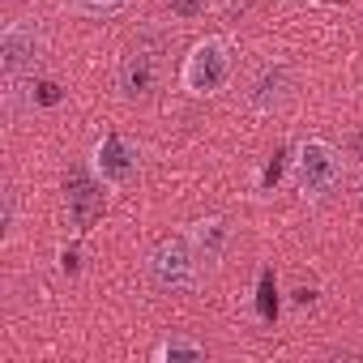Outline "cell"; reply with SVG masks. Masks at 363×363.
Masks as SVG:
<instances>
[{
    "instance_id": "obj_11",
    "label": "cell",
    "mask_w": 363,
    "mask_h": 363,
    "mask_svg": "<svg viewBox=\"0 0 363 363\" xmlns=\"http://www.w3.org/2000/svg\"><path fill=\"white\" fill-rule=\"evenodd\" d=\"M154 359H171V363H179V359H206V346L201 342H193V337H171V342H162L158 350H154Z\"/></svg>"
},
{
    "instance_id": "obj_4",
    "label": "cell",
    "mask_w": 363,
    "mask_h": 363,
    "mask_svg": "<svg viewBox=\"0 0 363 363\" xmlns=\"http://www.w3.org/2000/svg\"><path fill=\"white\" fill-rule=\"evenodd\" d=\"M43 30H39V22H30V18H22V22H9L5 30H0V69H5V77L9 82H18V77H26L39 60H43Z\"/></svg>"
},
{
    "instance_id": "obj_8",
    "label": "cell",
    "mask_w": 363,
    "mask_h": 363,
    "mask_svg": "<svg viewBox=\"0 0 363 363\" xmlns=\"http://www.w3.org/2000/svg\"><path fill=\"white\" fill-rule=\"evenodd\" d=\"M158 73L162 69H158V56L150 48L128 52L120 60V90H124V99H150L158 90Z\"/></svg>"
},
{
    "instance_id": "obj_17",
    "label": "cell",
    "mask_w": 363,
    "mask_h": 363,
    "mask_svg": "<svg viewBox=\"0 0 363 363\" xmlns=\"http://www.w3.org/2000/svg\"><path fill=\"white\" fill-rule=\"evenodd\" d=\"M13 218H18V201H13V193H5V235L13 231Z\"/></svg>"
},
{
    "instance_id": "obj_19",
    "label": "cell",
    "mask_w": 363,
    "mask_h": 363,
    "mask_svg": "<svg viewBox=\"0 0 363 363\" xmlns=\"http://www.w3.org/2000/svg\"><path fill=\"white\" fill-rule=\"evenodd\" d=\"M350 150H354V154H359V158H363V128H359V133H354V137H350Z\"/></svg>"
},
{
    "instance_id": "obj_20",
    "label": "cell",
    "mask_w": 363,
    "mask_h": 363,
    "mask_svg": "<svg viewBox=\"0 0 363 363\" xmlns=\"http://www.w3.org/2000/svg\"><path fill=\"white\" fill-rule=\"evenodd\" d=\"M359 184H363V179H359Z\"/></svg>"
},
{
    "instance_id": "obj_10",
    "label": "cell",
    "mask_w": 363,
    "mask_h": 363,
    "mask_svg": "<svg viewBox=\"0 0 363 363\" xmlns=\"http://www.w3.org/2000/svg\"><path fill=\"white\" fill-rule=\"evenodd\" d=\"M257 312H261V320L265 325H274L278 320V278H274V269L265 265L261 269V278H257Z\"/></svg>"
},
{
    "instance_id": "obj_15",
    "label": "cell",
    "mask_w": 363,
    "mask_h": 363,
    "mask_svg": "<svg viewBox=\"0 0 363 363\" xmlns=\"http://www.w3.org/2000/svg\"><path fill=\"white\" fill-rule=\"evenodd\" d=\"M282 158H286V150H278V154L269 158V167H265V175H261V184H265V189H274L278 179H282Z\"/></svg>"
},
{
    "instance_id": "obj_14",
    "label": "cell",
    "mask_w": 363,
    "mask_h": 363,
    "mask_svg": "<svg viewBox=\"0 0 363 363\" xmlns=\"http://www.w3.org/2000/svg\"><path fill=\"white\" fill-rule=\"evenodd\" d=\"M60 99H65L60 82H35V103H39V107H56Z\"/></svg>"
},
{
    "instance_id": "obj_5",
    "label": "cell",
    "mask_w": 363,
    "mask_h": 363,
    "mask_svg": "<svg viewBox=\"0 0 363 363\" xmlns=\"http://www.w3.org/2000/svg\"><path fill=\"white\" fill-rule=\"evenodd\" d=\"M65 206H69V223L77 227V235L94 231V223L103 218V206H107L103 179H94L86 171H69V179H65Z\"/></svg>"
},
{
    "instance_id": "obj_18",
    "label": "cell",
    "mask_w": 363,
    "mask_h": 363,
    "mask_svg": "<svg viewBox=\"0 0 363 363\" xmlns=\"http://www.w3.org/2000/svg\"><path fill=\"white\" fill-rule=\"evenodd\" d=\"M295 303H299V308L316 303V291H312V286H299V291H295Z\"/></svg>"
},
{
    "instance_id": "obj_2",
    "label": "cell",
    "mask_w": 363,
    "mask_h": 363,
    "mask_svg": "<svg viewBox=\"0 0 363 363\" xmlns=\"http://www.w3.org/2000/svg\"><path fill=\"white\" fill-rule=\"evenodd\" d=\"M189 94L206 99V94H218L227 82H231V43L227 39H201L189 56H184V73H179Z\"/></svg>"
},
{
    "instance_id": "obj_16",
    "label": "cell",
    "mask_w": 363,
    "mask_h": 363,
    "mask_svg": "<svg viewBox=\"0 0 363 363\" xmlns=\"http://www.w3.org/2000/svg\"><path fill=\"white\" fill-rule=\"evenodd\" d=\"M60 269H65L69 278L82 274V257H77V248H65V252H60Z\"/></svg>"
},
{
    "instance_id": "obj_1",
    "label": "cell",
    "mask_w": 363,
    "mask_h": 363,
    "mask_svg": "<svg viewBox=\"0 0 363 363\" xmlns=\"http://www.w3.org/2000/svg\"><path fill=\"white\" fill-rule=\"evenodd\" d=\"M197 252H193V240H184V235H171V240H162L154 252H150V261H145V274H150V282L158 286V291H167V295H179V291H193L197 286Z\"/></svg>"
},
{
    "instance_id": "obj_12",
    "label": "cell",
    "mask_w": 363,
    "mask_h": 363,
    "mask_svg": "<svg viewBox=\"0 0 363 363\" xmlns=\"http://www.w3.org/2000/svg\"><path fill=\"white\" fill-rule=\"evenodd\" d=\"M73 5H77L82 13H90V18H103V13H120L128 0H73Z\"/></svg>"
},
{
    "instance_id": "obj_13",
    "label": "cell",
    "mask_w": 363,
    "mask_h": 363,
    "mask_svg": "<svg viewBox=\"0 0 363 363\" xmlns=\"http://www.w3.org/2000/svg\"><path fill=\"white\" fill-rule=\"evenodd\" d=\"M167 5H171V13H175V18L193 22V18H201V13H206V5H210V0H167Z\"/></svg>"
},
{
    "instance_id": "obj_6",
    "label": "cell",
    "mask_w": 363,
    "mask_h": 363,
    "mask_svg": "<svg viewBox=\"0 0 363 363\" xmlns=\"http://www.w3.org/2000/svg\"><path fill=\"white\" fill-rule=\"evenodd\" d=\"M137 167H141L137 145L124 133H103V141L94 145V175L103 179V184H111V189L128 184V179L137 175Z\"/></svg>"
},
{
    "instance_id": "obj_7",
    "label": "cell",
    "mask_w": 363,
    "mask_h": 363,
    "mask_svg": "<svg viewBox=\"0 0 363 363\" xmlns=\"http://www.w3.org/2000/svg\"><path fill=\"white\" fill-rule=\"evenodd\" d=\"M291 90H295V73H291V65H265L257 77H252V86H248V107L252 111H261V116H269V111H278L286 99H291Z\"/></svg>"
},
{
    "instance_id": "obj_3",
    "label": "cell",
    "mask_w": 363,
    "mask_h": 363,
    "mask_svg": "<svg viewBox=\"0 0 363 363\" xmlns=\"http://www.w3.org/2000/svg\"><path fill=\"white\" fill-rule=\"evenodd\" d=\"M295 179H299V189L308 197H329L337 184H342V158L329 141L320 137H308L299 145V158H295Z\"/></svg>"
},
{
    "instance_id": "obj_9",
    "label": "cell",
    "mask_w": 363,
    "mask_h": 363,
    "mask_svg": "<svg viewBox=\"0 0 363 363\" xmlns=\"http://www.w3.org/2000/svg\"><path fill=\"white\" fill-rule=\"evenodd\" d=\"M227 223L223 218H206V223H197L193 227V252H197V261L201 265H218V257H223V248H227Z\"/></svg>"
}]
</instances>
